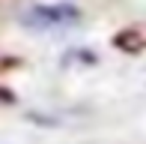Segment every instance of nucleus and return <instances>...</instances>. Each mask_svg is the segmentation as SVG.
<instances>
[{"label":"nucleus","mask_w":146,"mask_h":144,"mask_svg":"<svg viewBox=\"0 0 146 144\" xmlns=\"http://www.w3.org/2000/svg\"><path fill=\"white\" fill-rule=\"evenodd\" d=\"M24 21L30 27H63V24L78 21V9L75 6H36Z\"/></svg>","instance_id":"f257e3e1"},{"label":"nucleus","mask_w":146,"mask_h":144,"mask_svg":"<svg viewBox=\"0 0 146 144\" xmlns=\"http://www.w3.org/2000/svg\"><path fill=\"white\" fill-rule=\"evenodd\" d=\"M113 45L122 48V51H128V54L143 51L146 48V24H131V27H125L122 33H116Z\"/></svg>","instance_id":"f03ea898"}]
</instances>
